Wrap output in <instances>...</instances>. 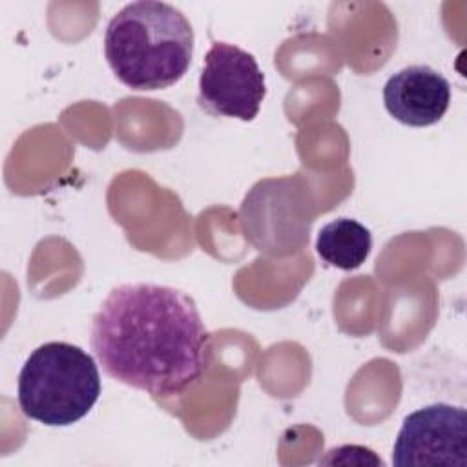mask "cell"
I'll use <instances>...</instances> for the list:
<instances>
[{
  "mask_svg": "<svg viewBox=\"0 0 467 467\" xmlns=\"http://www.w3.org/2000/svg\"><path fill=\"white\" fill-rule=\"evenodd\" d=\"M100 396L99 367L66 341L36 347L18 374V405L35 421L66 427L82 420Z\"/></svg>",
  "mask_w": 467,
  "mask_h": 467,
  "instance_id": "cell-3",
  "label": "cell"
},
{
  "mask_svg": "<svg viewBox=\"0 0 467 467\" xmlns=\"http://www.w3.org/2000/svg\"><path fill=\"white\" fill-rule=\"evenodd\" d=\"M104 55L124 86L166 89L190 67L193 29L182 11L166 2H131L108 22Z\"/></svg>",
  "mask_w": 467,
  "mask_h": 467,
  "instance_id": "cell-2",
  "label": "cell"
},
{
  "mask_svg": "<svg viewBox=\"0 0 467 467\" xmlns=\"http://www.w3.org/2000/svg\"><path fill=\"white\" fill-rule=\"evenodd\" d=\"M372 248V235L367 226L350 217L327 223L316 239L319 257L341 270H354L365 263Z\"/></svg>",
  "mask_w": 467,
  "mask_h": 467,
  "instance_id": "cell-8",
  "label": "cell"
},
{
  "mask_svg": "<svg viewBox=\"0 0 467 467\" xmlns=\"http://www.w3.org/2000/svg\"><path fill=\"white\" fill-rule=\"evenodd\" d=\"M91 348L108 376L153 398L184 392L210 365V334L195 301L153 283L108 294L93 316Z\"/></svg>",
  "mask_w": 467,
  "mask_h": 467,
  "instance_id": "cell-1",
  "label": "cell"
},
{
  "mask_svg": "<svg viewBox=\"0 0 467 467\" xmlns=\"http://www.w3.org/2000/svg\"><path fill=\"white\" fill-rule=\"evenodd\" d=\"M392 463L467 465V412L451 403H432L410 412L396 436Z\"/></svg>",
  "mask_w": 467,
  "mask_h": 467,
  "instance_id": "cell-6",
  "label": "cell"
},
{
  "mask_svg": "<svg viewBox=\"0 0 467 467\" xmlns=\"http://www.w3.org/2000/svg\"><path fill=\"white\" fill-rule=\"evenodd\" d=\"M383 102L387 111L401 124L432 126L449 109L451 84L431 66H407L385 82Z\"/></svg>",
  "mask_w": 467,
  "mask_h": 467,
  "instance_id": "cell-7",
  "label": "cell"
},
{
  "mask_svg": "<svg viewBox=\"0 0 467 467\" xmlns=\"http://www.w3.org/2000/svg\"><path fill=\"white\" fill-rule=\"evenodd\" d=\"M266 95L265 75L252 53L213 42L199 77V106L219 117L254 120Z\"/></svg>",
  "mask_w": 467,
  "mask_h": 467,
  "instance_id": "cell-5",
  "label": "cell"
},
{
  "mask_svg": "<svg viewBox=\"0 0 467 467\" xmlns=\"http://www.w3.org/2000/svg\"><path fill=\"white\" fill-rule=\"evenodd\" d=\"M317 206L306 179L299 175L263 179L239 208L246 241L263 255L283 259L301 252L310 237Z\"/></svg>",
  "mask_w": 467,
  "mask_h": 467,
  "instance_id": "cell-4",
  "label": "cell"
}]
</instances>
